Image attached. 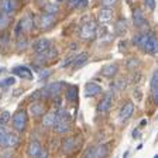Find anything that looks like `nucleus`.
Wrapping results in <instances>:
<instances>
[{
    "mask_svg": "<svg viewBox=\"0 0 158 158\" xmlns=\"http://www.w3.org/2000/svg\"><path fill=\"white\" fill-rule=\"evenodd\" d=\"M55 130L59 134H64L69 130L71 127V117H69V113L64 109H59L56 110V118H55V124H54Z\"/></svg>",
    "mask_w": 158,
    "mask_h": 158,
    "instance_id": "1",
    "label": "nucleus"
},
{
    "mask_svg": "<svg viewBox=\"0 0 158 158\" xmlns=\"http://www.w3.org/2000/svg\"><path fill=\"white\" fill-rule=\"evenodd\" d=\"M11 124H13L16 131H24L27 127V113L24 110L16 112L11 118Z\"/></svg>",
    "mask_w": 158,
    "mask_h": 158,
    "instance_id": "2",
    "label": "nucleus"
},
{
    "mask_svg": "<svg viewBox=\"0 0 158 158\" xmlns=\"http://www.w3.org/2000/svg\"><path fill=\"white\" fill-rule=\"evenodd\" d=\"M62 83L61 82H52V83H48L45 85L41 90V98H54V96H58L62 90Z\"/></svg>",
    "mask_w": 158,
    "mask_h": 158,
    "instance_id": "3",
    "label": "nucleus"
},
{
    "mask_svg": "<svg viewBox=\"0 0 158 158\" xmlns=\"http://www.w3.org/2000/svg\"><path fill=\"white\" fill-rule=\"evenodd\" d=\"M96 35V24L93 21L82 24L81 30H79V37L82 40H92Z\"/></svg>",
    "mask_w": 158,
    "mask_h": 158,
    "instance_id": "4",
    "label": "nucleus"
},
{
    "mask_svg": "<svg viewBox=\"0 0 158 158\" xmlns=\"http://www.w3.org/2000/svg\"><path fill=\"white\" fill-rule=\"evenodd\" d=\"M143 51H145L147 54H151V55L157 54V51H158V41H157V38H155L154 34H150L148 41L145 43L144 49H143Z\"/></svg>",
    "mask_w": 158,
    "mask_h": 158,
    "instance_id": "5",
    "label": "nucleus"
},
{
    "mask_svg": "<svg viewBox=\"0 0 158 158\" xmlns=\"http://www.w3.org/2000/svg\"><path fill=\"white\" fill-rule=\"evenodd\" d=\"M56 55H58V51H56L55 48H51V47H49L48 49L44 51V52H41V54L37 55V61H40L41 64H44V62H47V61H51V59L56 58Z\"/></svg>",
    "mask_w": 158,
    "mask_h": 158,
    "instance_id": "6",
    "label": "nucleus"
},
{
    "mask_svg": "<svg viewBox=\"0 0 158 158\" xmlns=\"http://www.w3.org/2000/svg\"><path fill=\"white\" fill-rule=\"evenodd\" d=\"M107 154V148L105 145H95L90 150H88L85 154V157H92V158H98V157H106Z\"/></svg>",
    "mask_w": 158,
    "mask_h": 158,
    "instance_id": "7",
    "label": "nucleus"
},
{
    "mask_svg": "<svg viewBox=\"0 0 158 158\" xmlns=\"http://www.w3.org/2000/svg\"><path fill=\"white\" fill-rule=\"evenodd\" d=\"M16 10V3L14 0H0V11L7 16H11Z\"/></svg>",
    "mask_w": 158,
    "mask_h": 158,
    "instance_id": "8",
    "label": "nucleus"
},
{
    "mask_svg": "<svg viewBox=\"0 0 158 158\" xmlns=\"http://www.w3.org/2000/svg\"><path fill=\"white\" fill-rule=\"evenodd\" d=\"M102 92V86L99 85L96 82H88L85 86V95L88 98H93V96L99 95V93Z\"/></svg>",
    "mask_w": 158,
    "mask_h": 158,
    "instance_id": "9",
    "label": "nucleus"
},
{
    "mask_svg": "<svg viewBox=\"0 0 158 158\" xmlns=\"http://www.w3.org/2000/svg\"><path fill=\"white\" fill-rule=\"evenodd\" d=\"M110 106H112V92H107L105 95V98L100 100V103H99L98 106V112L100 113H106L110 109Z\"/></svg>",
    "mask_w": 158,
    "mask_h": 158,
    "instance_id": "10",
    "label": "nucleus"
},
{
    "mask_svg": "<svg viewBox=\"0 0 158 158\" xmlns=\"http://www.w3.org/2000/svg\"><path fill=\"white\" fill-rule=\"evenodd\" d=\"M113 19V11L110 7H103L99 13V23L100 24H107L110 23Z\"/></svg>",
    "mask_w": 158,
    "mask_h": 158,
    "instance_id": "11",
    "label": "nucleus"
},
{
    "mask_svg": "<svg viewBox=\"0 0 158 158\" xmlns=\"http://www.w3.org/2000/svg\"><path fill=\"white\" fill-rule=\"evenodd\" d=\"M133 112H134V105H133V103H126V105L123 106L122 109H120V113H118V118L124 122V120H127V118L133 114Z\"/></svg>",
    "mask_w": 158,
    "mask_h": 158,
    "instance_id": "12",
    "label": "nucleus"
},
{
    "mask_svg": "<svg viewBox=\"0 0 158 158\" xmlns=\"http://www.w3.org/2000/svg\"><path fill=\"white\" fill-rule=\"evenodd\" d=\"M54 24H55V14L45 13L40 19V26H41V28H49V27L54 26Z\"/></svg>",
    "mask_w": 158,
    "mask_h": 158,
    "instance_id": "13",
    "label": "nucleus"
},
{
    "mask_svg": "<svg viewBox=\"0 0 158 158\" xmlns=\"http://www.w3.org/2000/svg\"><path fill=\"white\" fill-rule=\"evenodd\" d=\"M150 90H151V95H152V100L155 103H158V72L152 73L151 83H150Z\"/></svg>",
    "mask_w": 158,
    "mask_h": 158,
    "instance_id": "14",
    "label": "nucleus"
},
{
    "mask_svg": "<svg viewBox=\"0 0 158 158\" xmlns=\"http://www.w3.org/2000/svg\"><path fill=\"white\" fill-rule=\"evenodd\" d=\"M49 47H51V43H49L47 38H41V40H38V41H35V43L33 44V48L37 54L44 52L45 49L49 48Z\"/></svg>",
    "mask_w": 158,
    "mask_h": 158,
    "instance_id": "15",
    "label": "nucleus"
},
{
    "mask_svg": "<svg viewBox=\"0 0 158 158\" xmlns=\"http://www.w3.org/2000/svg\"><path fill=\"white\" fill-rule=\"evenodd\" d=\"M28 112H30V114L33 116V117H38V116L44 114V112H45V107H44L43 103L35 102V103H31V105H30Z\"/></svg>",
    "mask_w": 158,
    "mask_h": 158,
    "instance_id": "16",
    "label": "nucleus"
},
{
    "mask_svg": "<svg viewBox=\"0 0 158 158\" xmlns=\"http://www.w3.org/2000/svg\"><path fill=\"white\" fill-rule=\"evenodd\" d=\"M41 150H43V147H41V144H40V141H37V140H34V141L30 143L28 145V150H27V152H28L30 157H35L38 158L40 152H41Z\"/></svg>",
    "mask_w": 158,
    "mask_h": 158,
    "instance_id": "17",
    "label": "nucleus"
},
{
    "mask_svg": "<svg viewBox=\"0 0 158 158\" xmlns=\"http://www.w3.org/2000/svg\"><path fill=\"white\" fill-rule=\"evenodd\" d=\"M133 24L135 27H143L145 24V17L140 9H135L133 11Z\"/></svg>",
    "mask_w": 158,
    "mask_h": 158,
    "instance_id": "18",
    "label": "nucleus"
},
{
    "mask_svg": "<svg viewBox=\"0 0 158 158\" xmlns=\"http://www.w3.org/2000/svg\"><path fill=\"white\" fill-rule=\"evenodd\" d=\"M19 140H20V138H19V135H17L16 133H9V131H7L6 138H4L3 147H7V148L14 147V145L19 144Z\"/></svg>",
    "mask_w": 158,
    "mask_h": 158,
    "instance_id": "19",
    "label": "nucleus"
},
{
    "mask_svg": "<svg viewBox=\"0 0 158 158\" xmlns=\"http://www.w3.org/2000/svg\"><path fill=\"white\" fill-rule=\"evenodd\" d=\"M55 118H56V110H54V112H48L47 114H44L43 126L44 127H54V124H55Z\"/></svg>",
    "mask_w": 158,
    "mask_h": 158,
    "instance_id": "20",
    "label": "nucleus"
},
{
    "mask_svg": "<svg viewBox=\"0 0 158 158\" xmlns=\"http://www.w3.org/2000/svg\"><path fill=\"white\" fill-rule=\"evenodd\" d=\"M148 37H150V34L141 33V34H138V35H135L134 38H133V43H134L140 49H144L145 43L148 41Z\"/></svg>",
    "mask_w": 158,
    "mask_h": 158,
    "instance_id": "21",
    "label": "nucleus"
},
{
    "mask_svg": "<svg viewBox=\"0 0 158 158\" xmlns=\"http://www.w3.org/2000/svg\"><path fill=\"white\" fill-rule=\"evenodd\" d=\"M117 71H118V68L114 65V64L106 65V66H103V69H102V75L105 76V78H113V76H116Z\"/></svg>",
    "mask_w": 158,
    "mask_h": 158,
    "instance_id": "22",
    "label": "nucleus"
},
{
    "mask_svg": "<svg viewBox=\"0 0 158 158\" xmlns=\"http://www.w3.org/2000/svg\"><path fill=\"white\" fill-rule=\"evenodd\" d=\"M13 72L17 73L19 76H21V78L33 79V73H31V71H30L27 66H17V68L13 69Z\"/></svg>",
    "mask_w": 158,
    "mask_h": 158,
    "instance_id": "23",
    "label": "nucleus"
},
{
    "mask_svg": "<svg viewBox=\"0 0 158 158\" xmlns=\"http://www.w3.org/2000/svg\"><path fill=\"white\" fill-rule=\"evenodd\" d=\"M76 147V140L72 137L66 138L65 141H64V145H62V151L66 152V154H69V152H72L73 150H75Z\"/></svg>",
    "mask_w": 158,
    "mask_h": 158,
    "instance_id": "24",
    "label": "nucleus"
},
{
    "mask_svg": "<svg viewBox=\"0 0 158 158\" xmlns=\"http://www.w3.org/2000/svg\"><path fill=\"white\" fill-rule=\"evenodd\" d=\"M86 62H88V54L86 52H82V54H79V55H76L72 61V64H73L75 68H81V66L85 65Z\"/></svg>",
    "mask_w": 158,
    "mask_h": 158,
    "instance_id": "25",
    "label": "nucleus"
},
{
    "mask_svg": "<svg viewBox=\"0 0 158 158\" xmlns=\"http://www.w3.org/2000/svg\"><path fill=\"white\" fill-rule=\"evenodd\" d=\"M114 31L118 35H124L127 33V24H126V20H118L114 26Z\"/></svg>",
    "mask_w": 158,
    "mask_h": 158,
    "instance_id": "26",
    "label": "nucleus"
},
{
    "mask_svg": "<svg viewBox=\"0 0 158 158\" xmlns=\"http://www.w3.org/2000/svg\"><path fill=\"white\" fill-rule=\"evenodd\" d=\"M78 99V88L76 86H69L66 89V100L69 102H75Z\"/></svg>",
    "mask_w": 158,
    "mask_h": 158,
    "instance_id": "27",
    "label": "nucleus"
},
{
    "mask_svg": "<svg viewBox=\"0 0 158 158\" xmlns=\"http://www.w3.org/2000/svg\"><path fill=\"white\" fill-rule=\"evenodd\" d=\"M10 122V112L9 110H4V112L0 113V126H4Z\"/></svg>",
    "mask_w": 158,
    "mask_h": 158,
    "instance_id": "28",
    "label": "nucleus"
},
{
    "mask_svg": "<svg viewBox=\"0 0 158 158\" xmlns=\"http://www.w3.org/2000/svg\"><path fill=\"white\" fill-rule=\"evenodd\" d=\"M7 24H9V16L2 13V14H0V30L6 28Z\"/></svg>",
    "mask_w": 158,
    "mask_h": 158,
    "instance_id": "29",
    "label": "nucleus"
},
{
    "mask_svg": "<svg viewBox=\"0 0 158 158\" xmlns=\"http://www.w3.org/2000/svg\"><path fill=\"white\" fill-rule=\"evenodd\" d=\"M44 10H45V13H48V14H56L58 13V6H56V4H47Z\"/></svg>",
    "mask_w": 158,
    "mask_h": 158,
    "instance_id": "30",
    "label": "nucleus"
},
{
    "mask_svg": "<svg viewBox=\"0 0 158 158\" xmlns=\"http://www.w3.org/2000/svg\"><path fill=\"white\" fill-rule=\"evenodd\" d=\"M24 31V27H23V21L20 20L19 23H17V26H16V30H14V35L16 37H20L21 35V33Z\"/></svg>",
    "mask_w": 158,
    "mask_h": 158,
    "instance_id": "31",
    "label": "nucleus"
},
{
    "mask_svg": "<svg viewBox=\"0 0 158 158\" xmlns=\"http://www.w3.org/2000/svg\"><path fill=\"white\" fill-rule=\"evenodd\" d=\"M6 134H7V130L3 127V126H0V147H3L4 138H6Z\"/></svg>",
    "mask_w": 158,
    "mask_h": 158,
    "instance_id": "32",
    "label": "nucleus"
},
{
    "mask_svg": "<svg viewBox=\"0 0 158 158\" xmlns=\"http://www.w3.org/2000/svg\"><path fill=\"white\" fill-rule=\"evenodd\" d=\"M14 82H16V79H14V78H7L6 81L0 82V88H4V86H11Z\"/></svg>",
    "mask_w": 158,
    "mask_h": 158,
    "instance_id": "33",
    "label": "nucleus"
},
{
    "mask_svg": "<svg viewBox=\"0 0 158 158\" xmlns=\"http://www.w3.org/2000/svg\"><path fill=\"white\" fill-rule=\"evenodd\" d=\"M82 4H85V0H69V6L72 7H79Z\"/></svg>",
    "mask_w": 158,
    "mask_h": 158,
    "instance_id": "34",
    "label": "nucleus"
},
{
    "mask_svg": "<svg viewBox=\"0 0 158 158\" xmlns=\"http://www.w3.org/2000/svg\"><path fill=\"white\" fill-rule=\"evenodd\" d=\"M117 3V0H102V6L103 7H112Z\"/></svg>",
    "mask_w": 158,
    "mask_h": 158,
    "instance_id": "35",
    "label": "nucleus"
},
{
    "mask_svg": "<svg viewBox=\"0 0 158 158\" xmlns=\"http://www.w3.org/2000/svg\"><path fill=\"white\" fill-rule=\"evenodd\" d=\"M145 7H148V10H154L155 9V0H144Z\"/></svg>",
    "mask_w": 158,
    "mask_h": 158,
    "instance_id": "36",
    "label": "nucleus"
},
{
    "mask_svg": "<svg viewBox=\"0 0 158 158\" xmlns=\"http://www.w3.org/2000/svg\"><path fill=\"white\" fill-rule=\"evenodd\" d=\"M114 88L118 89V90H122V89L126 88V82H124V81H117V82L114 83Z\"/></svg>",
    "mask_w": 158,
    "mask_h": 158,
    "instance_id": "37",
    "label": "nucleus"
},
{
    "mask_svg": "<svg viewBox=\"0 0 158 158\" xmlns=\"http://www.w3.org/2000/svg\"><path fill=\"white\" fill-rule=\"evenodd\" d=\"M40 99H41V90L38 89L31 95V100H40Z\"/></svg>",
    "mask_w": 158,
    "mask_h": 158,
    "instance_id": "38",
    "label": "nucleus"
},
{
    "mask_svg": "<svg viewBox=\"0 0 158 158\" xmlns=\"http://www.w3.org/2000/svg\"><path fill=\"white\" fill-rule=\"evenodd\" d=\"M26 47H27V40H24V38L20 40L19 44H17V48H19V49H24Z\"/></svg>",
    "mask_w": 158,
    "mask_h": 158,
    "instance_id": "39",
    "label": "nucleus"
},
{
    "mask_svg": "<svg viewBox=\"0 0 158 158\" xmlns=\"http://www.w3.org/2000/svg\"><path fill=\"white\" fill-rule=\"evenodd\" d=\"M137 65H138V61H137V59H130V61L127 62V66H128L130 69H131V68H135Z\"/></svg>",
    "mask_w": 158,
    "mask_h": 158,
    "instance_id": "40",
    "label": "nucleus"
},
{
    "mask_svg": "<svg viewBox=\"0 0 158 158\" xmlns=\"http://www.w3.org/2000/svg\"><path fill=\"white\" fill-rule=\"evenodd\" d=\"M51 75V72H49V71H41V72H40V76H41V79H45L47 76H49Z\"/></svg>",
    "mask_w": 158,
    "mask_h": 158,
    "instance_id": "41",
    "label": "nucleus"
},
{
    "mask_svg": "<svg viewBox=\"0 0 158 158\" xmlns=\"http://www.w3.org/2000/svg\"><path fill=\"white\" fill-rule=\"evenodd\" d=\"M58 2H62V0H58Z\"/></svg>",
    "mask_w": 158,
    "mask_h": 158,
    "instance_id": "42",
    "label": "nucleus"
}]
</instances>
